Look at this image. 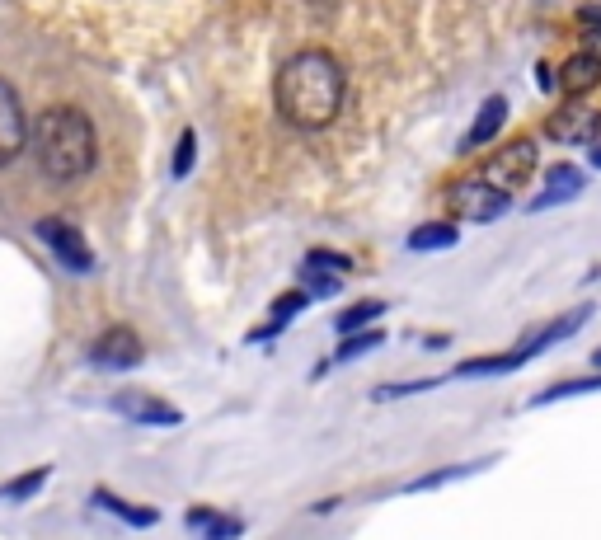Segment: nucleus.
I'll list each match as a JSON object with an SVG mask.
<instances>
[{"instance_id":"obj_15","label":"nucleus","mask_w":601,"mask_h":540,"mask_svg":"<svg viewBox=\"0 0 601 540\" xmlns=\"http://www.w3.org/2000/svg\"><path fill=\"white\" fill-rule=\"evenodd\" d=\"M451 245H456V226H451V221H428V226H418V231L409 235V249H418V254L451 249Z\"/></svg>"},{"instance_id":"obj_7","label":"nucleus","mask_w":601,"mask_h":540,"mask_svg":"<svg viewBox=\"0 0 601 540\" xmlns=\"http://www.w3.org/2000/svg\"><path fill=\"white\" fill-rule=\"evenodd\" d=\"M33 231H38V240L57 254L62 268H76V273H90L94 268V254L85 249V235H80L76 226H66L62 216H47V221H38Z\"/></svg>"},{"instance_id":"obj_16","label":"nucleus","mask_w":601,"mask_h":540,"mask_svg":"<svg viewBox=\"0 0 601 540\" xmlns=\"http://www.w3.org/2000/svg\"><path fill=\"white\" fill-rule=\"evenodd\" d=\"M47 475H52V465H33V470H24L19 479L0 484V498H5V503H24V498H33L38 489H43Z\"/></svg>"},{"instance_id":"obj_23","label":"nucleus","mask_w":601,"mask_h":540,"mask_svg":"<svg viewBox=\"0 0 601 540\" xmlns=\"http://www.w3.org/2000/svg\"><path fill=\"white\" fill-rule=\"evenodd\" d=\"M193 160H198V137L184 132V137H179V151H174V174H188L193 170Z\"/></svg>"},{"instance_id":"obj_4","label":"nucleus","mask_w":601,"mask_h":540,"mask_svg":"<svg viewBox=\"0 0 601 540\" xmlns=\"http://www.w3.org/2000/svg\"><path fill=\"white\" fill-rule=\"evenodd\" d=\"M447 202H451V212L465 216V221H494V216L508 212V193L494 184H484V179H461V184H451Z\"/></svg>"},{"instance_id":"obj_26","label":"nucleus","mask_w":601,"mask_h":540,"mask_svg":"<svg viewBox=\"0 0 601 540\" xmlns=\"http://www.w3.org/2000/svg\"><path fill=\"white\" fill-rule=\"evenodd\" d=\"M592 165H597V170H601V146H597V151H592Z\"/></svg>"},{"instance_id":"obj_6","label":"nucleus","mask_w":601,"mask_h":540,"mask_svg":"<svg viewBox=\"0 0 601 540\" xmlns=\"http://www.w3.org/2000/svg\"><path fill=\"white\" fill-rule=\"evenodd\" d=\"M531 174H536V141H512V146H503V151L484 165V184L512 193V188H522Z\"/></svg>"},{"instance_id":"obj_3","label":"nucleus","mask_w":601,"mask_h":540,"mask_svg":"<svg viewBox=\"0 0 601 540\" xmlns=\"http://www.w3.org/2000/svg\"><path fill=\"white\" fill-rule=\"evenodd\" d=\"M141 362H146V343L127 324H113V329H104L90 343V367L99 371H127V367H141Z\"/></svg>"},{"instance_id":"obj_9","label":"nucleus","mask_w":601,"mask_h":540,"mask_svg":"<svg viewBox=\"0 0 601 540\" xmlns=\"http://www.w3.org/2000/svg\"><path fill=\"white\" fill-rule=\"evenodd\" d=\"M90 503L99 512H108V517H118L123 526H132V531H151V526L160 522V508H151V503H127L123 494H108V489H94Z\"/></svg>"},{"instance_id":"obj_14","label":"nucleus","mask_w":601,"mask_h":540,"mask_svg":"<svg viewBox=\"0 0 601 540\" xmlns=\"http://www.w3.org/2000/svg\"><path fill=\"white\" fill-rule=\"evenodd\" d=\"M381 315H386V301H353L348 310H339L334 329H339L343 339H348V334H367V324H376Z\"/></svg>"},{"instance_id":"obj_5","label":"nucleus","mask_w":601,"mask_h":540,"mask_svg":"<svg viewBox=\"0 0 601 540\" xmlns=\"http://www.w3.org/2000/svg\"><path fill=\"white\" fill-rule=\"evenodd\" d=\"M108 409L123 414L127 423H141V428H179V423H184V414H179L170 400L146 395V390H123V395L108 400Z\"/></svg>"},{"instance_id":"obj_12","label":"nucleus","mask_w":601,"mask_h":540,"mask_svg":"<svg viewBox=\"0 0 601 540\" xmlns=\"http://www.w3.org/2000/svg\"><path fill=\"white\" fill-rule=\"evenodd\" d=\"M508 123V99H489V104L479 108V118L470 123V132H465V141H461V151H475V146H484L489 137H498V127Z\"/></svg>"},{"instance_id":"obj_18","label":"nucleus","mask_w":601,"mask_h":540,"mask_svg":"<svg viewBox=\"0 0 601 540\" xmlns=\"http://www.w3.org/2000/svg\"><path fill=\"white\" fill-rule=\"evenodd\" d=\"M386 343V334L381 329H367V334H348V339L339 343V353L329 357V362H353V357H367V353H376Z\"/></svg>"},{"instance_id":"obj_24","label":"nucleus","mask_w":601,"mask_h":540,"mask_svg":"<svg viewBox=\"0 0 601 540\" xmlns=\"http://www.w3.org/2000/svg\"><path fill=\"white\" fill-rule=\"evenodd\" d=\"M310 296H334L339 292V273H306Z\"/></svg>"},{"instance_id":"obj_20","label":"nucleus","mask_w":601,"mask_h":540,"mask_svg":"<svg viewBox=\"0 0 601 540\" xmlns=\"http://www.w3.org/2000/svg\"><path fill=\"white\" fill-rule=\"evenodd\" d=\"M578 24H583V43L587 52L601 62V5H587L583 15H578Z\"/></svg>"},{"instance_id":"obj_11","label":"nucleus","mask_w":601,"mask_h":540,"mask_svg":"<svg viewBox=\"0 0 601 540\" xmlns=\"http://www.w3.org/2000/svg\"><path fill=\"white\" fill-rule=\"evenodd\" d=\"M578 188H583V174L573 170V165H559V170L545 174V193L531 202V212H545V207H559V202H569Z\"/></svg>"},{"instance_id":"obj_1","label":"nucleus","mask_w":601,"mask_h":540,"mask_svg":"<svg viewBox=\"0 0 601 540\" xmlns=\"http://www.w3.org/2000/svg\"><path fill=\"white\" fill-rule=\"evenodd\" d=\"M273 104H278L282 123H292L296 132H320L343 108V66L324 47L296 52L282 62L278 80H273Z\"/></svg>"},{"instance_id":"obj_2","label":"nucleus","mask_w":601,"mask_h":540,"mask_svg":"<svg viewBox=\"0 0 601 540\" xmlns=\"http://www.w3.org/2000/svg\"><path fill=\"white\" fill-rule=\"evenodd\" d=\"M33 155L43 174H52L57 184H71V179H85L94 170V123L71 104L47 108L38 118V132H33Z\"/></svg>"},{"instance_id":"obj_25","label":"nucleus","mask_w":601,"mask_h":540,"mask_svg":"<svg viewBox=\"0 0 601 540\" xmlns=\"http://www.w3.org/2000/svg\"><path fill=\"white\" fill-rule=\"evenodd\" d=\"M212 517H216V508H188V512H184V526H188V531H198V536H202Z\"/></svg>"},{"instance_id":"obj_27","label":"nucleus","mask_w":601,"mask_h":540,"mask_svg":"<svg viewBox=\"0 0 601 540\" xmlns=\"http://www.w3.org/2000/svg\"><path fill=\"white\" fill-rule=\"evenodd\" d=\"M592 367H597V371H601V348H597V353H592Z\"/></svg>"},{"instance_id":"obj_21","label":"nucleus","mask_w":601,"mask_h":540,"mask_svg":"<svg viewBox=\"0 0 601 540\" xmlns=\"http://www.w3.org/2000/svg\"><path fill=\"white\" fill-rule=\"evenodd\" d=\"M240 536H245V522L226 517V512H216L212 522H207V531H202V540H240Z\"/></svg>"},{"instance_id":"obj_19","label":"nucleus","mask_w":601,"mask_h":540,"mask_svg":"<svg viewBox=\"0 0 601 540\" xmlns=\"http://www.w3.org/2000/svg\"><path fill=\"white\" fill-rule=\"evenodd\" d=\"M475 465H447V470H432V475H423V479H414V484H404V494H423V489H437V484H447V479H461V475H470Z\"/></svg>"},{"instance_id":"obj_17","label":"nucleus","mask_w":601,"mask_h":540,"mask_svg":"<svg viewBox=\"0 0 601 540\" xmlns=\"http://www.w3.org/2000/svg\"><path fill=\"white\" fill-rule=\"evenodd\" d=\"M592 390H601V371H597V376H573V381L545 386L531 404H559V400H573V395H592Z\"/></svg>"},{"instance_id":"obj_10","label":"nucleus","mask_w":601,"mask_h":540,"mask_svg":"<svg viewBox=\"0 0 601 540\" xmlns=\"http://www.w3.org/2000/svg\"><path fill=\"white\" fill-rule=\"evenodd\" d=\"M597 127H601V118L592 113V108H583V104H564V108L555 113V118L545 123V132H550V141H587L592 132H597Z\"/></svg>"},{"instance_id":"obj_13","label":"nucleus","mask_w":601,"mask_h":540,"mask_svg":"<svg viewBox=\"0 0 601 540\" xmlns=\"http://www.w3.org/2000/svg\"><path fill=\"white\" fill-rule=\"evenodd\" d=\"M597 80H601V62L592 57V52H578V57H569L564 71H559V90L564 94H587Z\"/></svg>"},{"instance_id":"obj_22","label":"nucleus","mask_w":601,"mask_h":540,"mask_svg":"<svg viewBox=\"0 0 601 540\" xmlns=\"http://www.w3.org/2000/svg\"><path fill=\"white\" fill-rule=\"evenodd\" d=\"M348 268H353V263L343 259V254H324V249H315V254H310L306 263H301V273H348Z\"/></svg>"},{"instance_id":"obj_8","label":"nucleus","mask_w":601,"mask_h":540,"mask_svg":"<svg viewBox=\"0 0 601 540\" xmlns=\"http://www.w3.org/2000/svg\"><path fill=\"white\" fill-rule=\"evenodd\" d=\"M29 141V118H24V104L10 80H0V165H10Z\"/></svg>"}]
</instances>
